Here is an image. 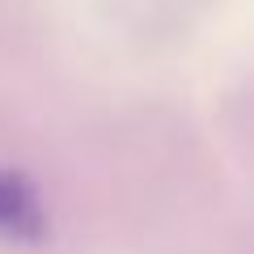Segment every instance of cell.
I'll return each mask as SVG.
<instances>
[{"mask_svg": "<svg viewBox=\"0 0 254 254\" xmlns=\"http://www.w3.org/2000/svg\"><path fill=\"white\" fill-rule=\"evenodd\" d=\"M43 233H47V212H43L34 182L26 174L0 170V237L38 242Z\"/></svg>", "mask_w": 254, "mask_h": 254, "instance_id": "obj_1", "label": "cell"}]
</instances>
